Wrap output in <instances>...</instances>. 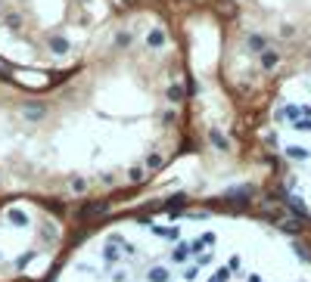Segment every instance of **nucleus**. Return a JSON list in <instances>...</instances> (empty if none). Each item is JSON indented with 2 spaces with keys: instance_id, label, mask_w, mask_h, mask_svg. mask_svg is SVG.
Returning a JSON list of instances; mask_svg holds the SVG:
<instances>
[{
  "instance_id": "1",
  "label": "nucleus",
  "mask_w": 311,
  "mask_h": 282,
  "mask_svg": "<svg viewBox=\"0 0 311 282\" xmlns=\"http://www.w3.org/2000/svg\"><path fill=\"white\" fill-rule=\"evenodd\" d=\"M50 282H311V263L252 220L156 214L90 236Z\"/></svg>"
},
{
  "instance_id": "2",
  "label": "nucleus",
  "mask_w": 311,
  "mask_h": 282,
  "mask_svg": "<svg viewBox=\"0 0 311 282\" xmlns=\"http://www.w3.org/2000/svg\"><path fill=\"white\" fill-rule=\"evenodd\" d=\"M274 136L290 189L311 208V65L283 87L274 109Z\"/></svg>"
}]
</instances>
